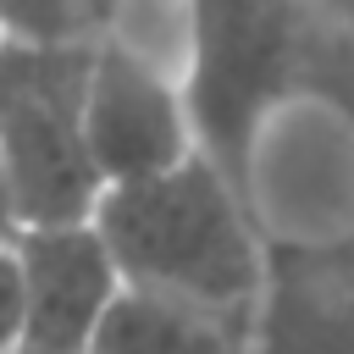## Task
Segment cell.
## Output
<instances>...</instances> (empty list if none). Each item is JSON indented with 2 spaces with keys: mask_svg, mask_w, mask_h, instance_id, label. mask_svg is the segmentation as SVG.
Listing matches in <instances>:
<instances>
[{
  "mask_svg": "<svg viewBox=\"0 0 354 354\" xmlns=\"http://www.w3.org/2000/svg\"><path fill=\"white\" fill-rule=\"evenodd\" d=\"M94 221L116 249L127 282L221 310H260L271 243L249 205V188L210 149H194L155 177L105 188Z\"/></svg>",
  "mask_w": 354,
  "mask_h": 354,
  "instance_id": "obj_1",
  "label": "cell"
},
{
  "mask_svg": "<svg viewBox=\"0 0 354 354\" xmlns=\"http://www.w3.org/2000/svg\"><path fill=\"white\" fill-rule=\"evenodd\" d=\"M94 33H0V160L22 227L77 221L105 199L88 149Z\"/></svg>",
  "mask_w": 354,
  "mask_h": 354,
  "instance_id": "obj_2",
  "label": "cell"
},
{
  "mask_svg": "<svg viewBox=\"0 0 354 354\" xmlns=\"http://www.w3.org/2000/svg\"><path fill=\"white\" fill-rule=\"evenodd\" d=\"M304 28L293 0H194V72L205 149L243 183L249 149L293 88Z\"/></svg>",
  "mask_w": 354,
  "mask_h": 354,
  "instance_id": "obj_3",
  "label": "cell"
},
{
  "mask_svg": "<svg viewBox=\"0 0 354 354\" xmlns=\"http://www.w3.org/2000/svg\"><path fill=\"white\" fill-rule=\"evenodd\" d=\"M88 149H94V166H100L105 188L138 183V177H155V171L188 160L194 149H205L188 83L160 72L144 55H127V50L105 44L94 33Z\"/></svg>",
  "mask_w": 354,
  "mask_h": 354,
  "instance_id": "obj_4",
  "label": "cell"
},
{
  "mask_svg": "<svg viewBox=\"0 0 354 354\" xmlns=\"http://www.w3.org/2000/svg\"><path fill=\"white\" fill-rule=\"evenodd\" d=\"M22 260V348L17 354H94L111 304L127 288L116 249L94 216L17 227Z\"/></svg>",
  "mask_w": 354,
  "mask_h": 354,
  "instance_id": "obj_5",
  "label": "cell"
},
{
  "mask_svg": "<svg viewBox=\"0 0 354 354\" xmlns=\"http://www.w3.org/2000/svg\"><path fill=\"white\" fill-rule=\"evenodd\" d=\"M254 354H354V243H271Z\"/></svg>",
  "mask_w": 354,
  "mask_h": 354,
  "instance_id": "obj_6",
  "label": "cell"
},
{
  "mask_svg": "<svg viewBox=\"0 0 354 354\" xmlns=\"http://www.w3.org/2000/svg\"><path fill=\"white\" fill-rule=\"evenodd\" d=\"M254 315L260 310H221L127 282L94 337V354H254Z\"/></svg>",
  "mask_w": 354,
  "mask_h": 354,
  "instance_id": "obj_7",
  "label": "cell"
},
{
  "mask_svg": "<svg viewBox=\"0 0 354 354\" xmlns=\"http://www.w3.org/2000/svg\"><path fill=\"white\" fill-rule=\"evenodd\" d=\"M0 33H94V0H0Z\"/></svg>",
  "mask_w": 354,
  "mask_h": 354,
  "instance_id": "obj_8",
  "label": "cell"
},
{
  "mask_svg": "<svg viewBox=\"0 0 354 354\" xmlns=\"http://www.w3.org/2000/svg\"><path fill=\"white\" fill-rule=\"evenodd\" d=\"M0 348H22V260L17 243H0Z\"/></svg>",
  "mask_w": 354,
  "mask_h": 354,
  "instance_id": "obj_9",
  "label": "cell"
},
{
  "mask_svg": "<svg viewBox=\"0 0 354 354\" xmlns=\"http://www.w3.org/2000/svg\"><path fill=\"white\" fill-rule=\"evenodd\" d=\"M22 216H17V194H11V177H6V160H0V243L17 238Z\"/></svg>",
  "mask_w": 354,
  "mask_h": 354,
  "instance_id": "obj_10",
  "label": "cell"
},
{
  "mask_svg": "<svg viewBox=\"0 0 354 354\" xmlns=\"http://www.w3.org/2000/svg\"><path fill=\"white\" fill-rule=\"evenodd\" d=\"M0 354H17V348H0Z\"/></svg>",
  "mask_w": 354,
  "mask_h": 354,
  "instance_id": "obj_11",
  "label": "cell"
}]
</instances>
